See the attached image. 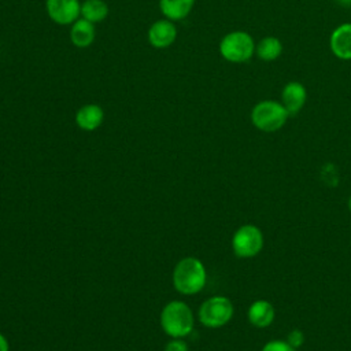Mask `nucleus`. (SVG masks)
Instances as JSON below:
<instances>
[{
  "instance_id": "1",
  "label": "nucleus",
  "mask_w": 351,
  "mask_h": 351,
  "mask_svg": "<svg viewBox=\"0 0 351 351\" xmlns=\"http://www.w3.org/2000/svg\"><path fill=\"white\" fill-rule=\"evenodd\" d=\"M207 282V271L202 261L186 256L177 262L173 270V285L181 295H196Z\"/></svg>"
},
{
  "instance_id": "2",
  "label": "nucleus",
  "mask_w": 351,
  "mask_h": 351,
  "mask_svg": "<svg viewBox=\"0 0 351 351\" xmlns=\"http://www.w3.org/2000/svg\"><path fill=\"white\" fill-rule=\"evenodd\" d=\"M160 326L163 332L171 339L188 336L195 324L193 313L191 307L181 300L169 302L160 311Z\"/></svg>"
},
{
  "instance_id": "3",
  "label": "nucleus",
  "mask_w": 351,
  "mask_h": 351,
  "mask_svg": "<svg viewBox=\"0 0 351 351\" xmlns=\"http://www.w3.org/2000/svg\"><path fill=\"white\" fill-rule=\"evenodd\" d=\"M291 115L281 104L276 100H262L256 103L251 110L252 125L265 133H273L280 130Z\"/></svg>"
},
{
  "instance_id": "4",
  "label": "nucleus",
  "mask_w": 351,
  "mask_h": 351,
  "mask_svg": "<svg viewBox=\"0 0 351 351\" xmlns=\"http://www.w3.org/2000/svg\"><path fill=\"white\" fill-rule=\"evenodd\" d=\"M252 36L244 30H234L222 37L219 43L221 56L232 63H243L252 58L255 52Z\"/></svg>"
},
{
  "instance_id": "5",
  "label": "nucleus",
  "mask_w": 351,
  "mask_h": 351,
  "mask_svg": "<svg viewBox=\"0 0 351 351\" xmlns=\"http://www.w3.org/2000/svg\"><path fill=\"white\" fill-rule=\"evenodd\" d=\"M234 307L229 298L215 295L206 299L197 311V317L202 325L206 328L217 329L225 326L233 318Z\"/></svg>"
},
{
  "instance_id": "6",
  "label": "nucleus",
  "mask_w": 351,
  "mask_h": 351,
  "mask_svg": "<svg viewBox=\"0 0 351 351\" xmlns=\"http://www.w3.org/2000/svg\"><path fill=\"white\" fill-rule=\"evenodd\" d=\"M265 244L262 230L252 223H244L232 236L233 254L240 259L256 256Z\"/></svg>"
},
{
  "instance_id": "7",
  "label": "nucleus",
  "mask_w": 351,
  "mask_h": 351,
  "mask_svg": "<svg viewBox=\"0 0 351 351\" xmlns=\"http://www.w3.org/2000/svg\"><path fill=\"white\" fill-rule=\"evenodd\" d=\"M48 16L58 25H73L81 16L80 0H47Z\"/></svg>"
},
{
  "instance_id": "8",
  "label": "nucleus",
  "mask_w": 351,
  "mask_h": 351,
  "mask_svg": "<svg viewBox=\"0 0 351 351\" xmlns=\"http://www.w3.org/2000/svg\"><path fill=\"white\" fill-rule=\"evenodd\" d=\"M177 38V27L170 19L155 21L148 29V41L154 48L170 47Z\"/></svg>"
},
{
  "instance_id": "9",
  "label": "nucleus",
  "mask_w": 351,
  "mask_h": 351,
  "mask_svg": "<svg viewBox=\"0 0 351 351\" xmlns=\"http://www.w3.org/2000/svg\"><path fill=\"white\" fill-rule=\"evenodd\" d=\"M307 101V90L299 81H291L281 90V104L289 115H296Z\"/></svg>"
},
{
  "instance_id": "10",
  "label": "nucleus",
  "mask_w": 351,
  "mask_h": 351,
  "mask_svg": "<svg viewBox=\"0 0 351 351\" xmlns=\"http://www.w3.org/2000/svg\"><path fill=\"white\" fill-rule=\"evenodd\" d=\"M329 47L336 58L351 60V23H341L332 32Z\"/></svg>"
},
{
  "instance_id": "11",
  "label": "nucleus",
  "mask_w": 351,
  "mask_h": 351,
  "mask_svg": "<svg viewBox=\"0 0 351 351\" xmlns=\"http://www.w3.org/2000/svg\"><path fill=\"white\" fill-rule=\"evenodd\" d=\"M247 318L250 324L255 328H259V329L267 328L273 324L276 318L274 306L269 300L258 299L250 304L247 311Z\"/></svg>"
},
{
  "instance_id": "12",
  "label": "nucleus",
  "mask_w": 351,
  "mask_h": 351,
  "mask_svg": "<svg viewBox=\"0 0 351 351\" xmlns=\"http://www.w3.org/2000/svg\"><path fill=\"white\" fill-rule=\"evenodd\" d=\"M104 121V110L95 103L80 107L75 112V123L85 132L96 130Z\"/></svg>"
},
{
  "instance_id": "13",
  "label": "nucleus",
  "mask_w": 351,
  "mask_h": 351,
  "mask_svg": "<svg viewBox=\"0 0 351 351\" xmlns=\"http://www.w3.org/2000/svg\"><path fill=\"white\" fill-rule=\"evenodd\" d=\"M95 36H96L95 23H92L84 18H78L71 25L70 40H71V44L77 48L89 47L95 41Z\"/></svg>"
},
{
  "instance_id": "14",
  "label": "nucleus",
  "mask_w": 351,
  "mask_h": 351,
  "mask_svg": "<svg viewBox=\"0 0 351 351\" xmlns=\"http://www.w3.org/2000/svg\"><path fill=\"white\" fill-rule=\"evenodd\" d=\"M195 0H159V8L166 19L181 21L189 15Z\"/></svg>"
},
{
  "instance_id": "15",
  "label": "nucleus",
  "mask_w": 351,
  "mask_h": 351,
  "mask_svg": "<svg viewBox=\"0 0 351 351\" xmlns=\"http://www.w3.org/2000/svg\"><path fill=\"white\" fill-rule=\"evenodd\" d=\"M255 52L259 59L265 62H271L280 58L282 53V43L274 37V36H267L263 37L255 47Z\"/></svg>"
},
{
  "instance_id": "16",
  "label": "nucleus",
  "mask_w": 351,
  "mask_h": 351,
  "mask_svg": "<svg viewBox=\"0 0 351 351\" xmlns=\"http://www.w3.org/2000/svg\"><path fill=\"white\" fill-rule=\"evenodd\" d=\"M108 15V5L103 0H84L81 3V18L99 23Z\"/></svg>"
},
{
  "instance_id": "17",
  "label": "nucleus",
  "mask_w": 351,
  "mask_h": 351,
  "mask_svg": "<svg viewBox=\"0 0 351 351\" xmlns=\"http://www.w3.org/2000/svg\"><path fill=\"white\" fill-rule=\"evenodd\" d=\"M261 351H298L296 348H293L287 340H280V339H276V340H270L267 341Z\"/></svg>"
},
{
  "instance_id": "18",
  "label": "nucleus",
  "mask_w": 351,
  "mask_h": 351,
  "mask_svg": "<svg viewBox=\"0 0 351 351\" xmlns=\"http://www.w3.org/2000/svg\"><path fill=\"white\" fill-rule=\"evenodd\" d=\"M293 348H300L304 343V333L300 329H292L285 339Z\"/></svg>"
},
{
  "instance_id": "19",
  "label": "nucleus",
  "mask_w": 351,
  "mask_h": 351,
  "mask_svg": "<svg viewBox=\"0 0 351 351\" xmlns=\"http://www.w3.org/2000/svg\"><path fill=\"white\" fill-rule=\"evenodd\" d=\"M165 351H189V348H188V344L182 339L176 337L166 344Z\"/></svg>"
},
{
  "instance_id": "20",
  "label": "nucleus",
  "mask_w": 351,
  "mask_h": 351,
  "mask_svg": "<svg viewBox=\"0 0 351 351\" xmlns=\"http://www.w3.org/2000/svg\"><path fill=\"white\" fill-rule=\"evenodd\" d=\"M0 351H10L8 340L5 339V336L3 333H0Z\"/></svg>"
},
{
  "instance_id": "21",
  "label": "nucleus",
  "mask_w": 351,
  "mask_h": 351,
  "mask_svg": "<svg viewBox=\"0 0 351 351\" xmlns=\"http://www.w3.org/2000/svg\"><path fill=\"white\" fill-rule=\"evenodd\" d=\"M337 3H340L341 5H351V0H337Z\"/></svg>"
},
{
  "instance_id": "22",
  "label": "nucleus",
  "mask_w": 351,
  "mask_h": 351,
  "mask_svg": "<svg viewBox=\"0 0 351 351\" xmlns=\"http://www.w3.org/2000/svg\"><path fill=\"white\" fill-rule=\"evenodd\" d=\"M348 210L351 211V195H350V197H348Z\"/></svg>"
}]
</instances>
